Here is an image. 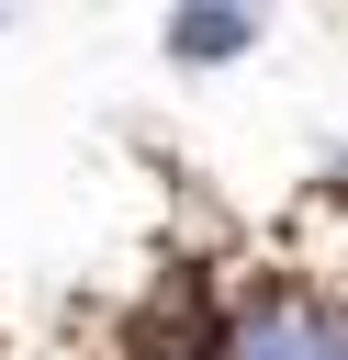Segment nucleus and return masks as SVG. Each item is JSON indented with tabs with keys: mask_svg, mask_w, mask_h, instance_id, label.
I'll return each instance as SVG.
<instances>
[{
	"mask_svg": "<svg viewBox=\"0 0 348 360\" xmlns=\"http://www.w3.org/2000/svg\"><path fill=\"white\" fill-rule=\"evenodd\" d=\"M225 360H348V315L303 281H269L225 315Z\"/></svg>",
	"mask_w": 348,
	"mask_h": 360,
	"instance_id": "f257e3e1",
	"label": "nucleus"
},
{
	"mask_svg": "<svg viewBox=\"0 0 348 360\" xmlns=\"http://www.w3.org/2000/svg\"><path fill=\"white\" fill-rule=\"evenodd\" d=\"M123 360H225V304L202 270H180L135 326H123Z\"/></svg>",
	"mask_w": 348,
	"mask_h": 360,
	"instance_id": "f03ea898",
	"label": "nucleus"
},
{
	"mask_svg": "<svg viewBox=\"0 0 348 360\" xmlns=\"http://www.w3.org/2000/svg\"><path fill=\"white\" fill-rule=\"evenodd\" d=\"M236 45H258V11H180L168 22V56H191V68H213Z\"/></svg>",
	"mask_w": 348,
	"mask_h": 360,
	"instance_id": "7ed1b4c3",
	"label": "nucleus"
}]
</instances>
